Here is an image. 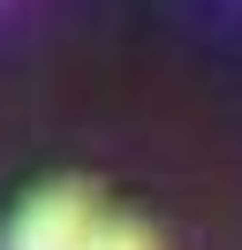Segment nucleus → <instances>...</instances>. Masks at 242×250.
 Segmentation results:
<instances>
[{"label": "nucleus", "mask_w": 242, "mask_h": 250, "mask_svg": "<svg viewBox=\"0 0 242 250\" xmlns=\"http://www.w3.org/2000/svg\"><path fill=\"white\" fill-rule=\"evenodd\" d=\"M83 250H159V235L144 220H129V212H99L91 235H83Z\"/></svg>", "instance_id": "obj_2"}, {"label": "nucleus", "mask_w": 242, "mask_h": 250, "mask_svg": "<svg viewBox=\"0 0 242 250\" xmlns=\"http://www.w3.org/2000/svg\"><path fill=\"white\" fill-rule=\"evenodd\" d=\"M91 220H99V189H91L83 174H60V182L30 189V197L15 205L0 250H83Z\"/></svg>", "instance_id": "obj_1"}]
</instances>
